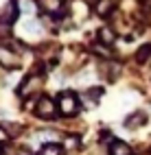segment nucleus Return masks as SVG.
<instances>
[{"mask_svg": "<svg viewBox=\"0 0 151 155\" xmlns=\"http://www.w3.org/2000/svg\"><path fill=\"white\" fill-rule=\"evenodd\" d=\"M57 107L64 116H75L77 109H79V103H77V96L70 94V92H64L59 94V101H57Z\"/></svg>", "mask_w": 151, "mask_h": 155, "instance_id": "1", "label": "nucleus"}, {"mask_svg": "<svg viewBox=\"0 0 151 155\" xmlns=\"http://www.w3.org/2000/svg\"><path fill=\"white\" fill-rule=\"evenodd\" d=\"M18 15V9H15V2H7L0 11V24H11Z\"/></svg>", "mask_w": 151, "mask_h": 155, "instance_id": "5", "label": "nucleus"}, {"mask_svg": "<svg viewBox=\"0 0 151 155\" xmlns=\"http://www.w3.org/2000/svg\"><path fill=\"white\" fill-rule=\"evenodd\" d=\"M147 122V114L145 111H136V114H132L127 120H125V127L127 129H138V127H143Z\"/></svg>", "mask_w": 151, "mask_h": 155, "instance_id": "6", "label": "nucleus"}, {"mask_svg": "<svg viewBox=\"0 0 151 155\" xmlns=\"http://www.w3.org/2000/svg\"><path fill=\"white\" fill-rule=\"evenodd\" d=\"M2 138H5V133H2V131H0V140H2Z\"/></svg>", "mask_w": 151, "mask_h": 155, "instance_id": "15", "label": "nucleus"}, {"mask_svg": "<svg viewBox=\"0 0 151 155\" xmlns=\"http://www.w3.org/2000/svg\"><path fill=\"white\" fill-rule=\"evenodd\" d=\"M99 39H101V42H103V44H114V33H112V31H109V28H101L99 31Z\"/></svg>", "mask_w": 151, "mask_h": 155, "instance_id": "11", "label": "nucleus"}, {"mask_svg": "<svg viewBox=\"0 0 151 155\" xmlns=\"http://www.w3.org/2000/svg\"><path fill=\"white\" fill-rule=\"evenodd\" d=\"M37 116H42V118H55V114H57V105L53 103V98H48V96H42L37 101Z\"/></svg>", "mask_w": 151, "mask_h": 155, "instance_id": "2", "label": "nucleus"}, {"mask_svg": "<svg viewBox=\"0 0 151 155\" xmlns=\"http://www.w3.org/2000/svg\"><path fill=\"white\" fill-rule=\"evenodd\" d=\"M0 64H2L5 68H11V70H15V68H20V57H18L15 53H11L9 48L0 46Z\"/></svg>", "mask_w": 151, "mask_h": 155, "instance_id": "3", "label": "nucleus"}, {"mask_svg": "<svg viewBox=\"0 0 151 155\" xmlns=\"http://www.w3.org/2000/svg\"><path fill=\"white\" fill-rule=\"evenodd\" d=\"M20 155H31V151L29 149H20Z\"/></svg>", "mask_w": 151, "mask_h": 155, "instance_id": "14", "label": "nucleus"}, {"mask_svg": "<svg viewBox=\"0 0 151 155\" xmlns=\"http://www.w3.org/2000/svg\"><path fill=\"white\" fill-rule=\"evenodd\" d=\"M149 55H151V44H145L143 48L138 50V55H136V61H138V64H145Z\"/></svg>", "mask_w": 151, "mask_h": 155, "instance_id": "12", "label": "nucleus"}, {"mask_svg": "<svg viewBox=\"0 0 151 155\" xmlns=\"http://www.w3.org/2000/svg\"><path fill=\"white\" fill-rule=\"evenodd\" d=\"M112 7H114L112 0H99L96 2V13L99 15H107L109 11H112Z\"/></svg>", "mask_w": 151, "mask_h": 155, "instance_id": "9", "label": "nucleus"}, {"mask_svg": "<svg viewBox=\"0 0 151 155\" xmlns=\"http://www.w3.org/2000/svg\"><path fill=\"white\" fill-rule=\"evenodd\" d=\"M109 155H132V149H129V144L120 142V140H114L112 147H109Z\"/></svg>", "mask_w": 151, "mask_h": 155, "instance_id": "8", "label": "nucleus"}, {"mask_svg": "<svg viewBox=\"0 0 151 155\" xmlns=\"http://www.w3.org/2000/svg\"><path fill=\"white\" fill-rule=\"evenodd\" d=\"M37 7L50 15H59V11L64 9V0H37Z\"/></svg>", "mask_w": 151, "mask_h": 155, "instance_id": "4", "label": "nucleus"}, {"mask_svg": "<svg viewBox=\"0 0 151 155\" xmlns=\"http://www.w3.org/2000/svg\"><path fill=\"white\" fill-rule=\"evenodd\" d=\"M39 155H66V153H64V149L59 147V144H46Z\"/></svg>", "mask_w": 151, "mask_h": 155, "instance_id": "10", "label": "nucleus"}, {"mask_svg": "<svg viewBox=\"0 0 151 155\" xmlns=\"http://www.w3.org/2000/svg\"><path fill=\"white\" fill-rule=\"evenodd\" d=\"M39 87H42V81H39V79H29L26 83L20 85V94H22V96L26 94L29 96V94H33V92H37Z\"/></svg>", "mask_w": 151, "mask_h": 155, "instance_id": "7", "label": "nucleus"}, {"mask_svg": "<svg viewBox=\"0 0 151 155\" xmlns=\"http://www.w3.org/2000/svg\"><path fill=\"white\" fill-rule=\"evenodd\" d=\"M24 31H26V33H31V35H35V33H37V22H35V20L24 22Z\"/></svg>", "mask_w": 151, "mask_h": 155, "instance_id": "13", "label": "nucleus"}]
</instances>
